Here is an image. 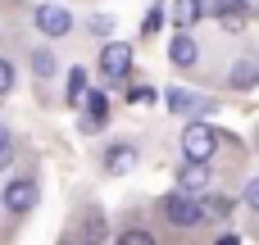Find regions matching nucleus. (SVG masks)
<instances>
[{
  "instance_id": "1",
  "label": "nucleus",
  "mask_w": 259,
  "mask_h": 245,
  "mask_svg": "<svg viewBox=\"0 0 259 245\" xmlns=\"http://www.w3.org/2000/svg\"><path fill=\"white\" fill-rule=\"evenodd\" d=\"M155 218L164 223L168 236H196L200 227H209L200 195H191V191H182V186H173V191H164V195L155 200Z\"/></svg>"
},
{
  "instance_id": "2",
  "label": "nucleus",
  "mask_w": 259,
  "mask_h": 245,
  "mask_svg": "<svg viewBox=\"0 0 259 245\" xmlns=\"http://www.w3.org/2000/svg\"><path fill=\"white\" fill-rule=\"evenodd\" d=\"M228 141H232V136L219 132V127H209L205 118H187V127H182V159L209 164V159L219 155V145H228Z\"/></svg>"
},
{
  "instance_id": "3",
  "label": "nucleus",
  "mask_w": 259,
  "mask_h": 245,
  "mask_svg": "<svg viewBox=\"0 0 259 245\" xmlns=\"http://www.w3.org/2000/svg\"><path fill=\"white\" fill-rule=\"evenodd\" d=\"M36 200H41V186H36V177H32V173L9 177V182H5V191H0V205H5V214H14V218H27V214L36 209Z\"/></svg>"
},
{
  "instance_id": "4",
  "label": "nucleus",
  "mask_w": 259,
  "mask_h": 245,
  "mask_svg": "<svg viewBox=\"0 0 259 245\" xmlns=\"http://www.w3.org/2000/svg\"><path fill=\"white\" fill-rule=\"evenodd\" d=\"M164 105H168V114H178V118H205V114L219 109L214 95H200V91H187V86H168V91H164Z\"/></svg>"
},
{
  "instance_id": "5",
  "label": "nucleus",
  "mask_w": 259,
  "mask_h": 245,
  "mask_svg": "<svg viewBox=\"0 0 259 245\" xmlns=\"http://www.w3.org/2000/svg\"><path fill=\"white\" fill-rule=\"evenodd\" d=\"M127 73H132V45L127 41H105L100 45V77L109 86H118V82H127Z\"/></svg>"
},
{
  "instance_id": "6",
  "label": "nucleus",
  "mask_w": 259,
  "mask_h": 245,
  "mask_svg": "<svg viewBox=\"0 0 259 245\" xmlns=\"http://www.w3.org/2000/svg\"><path fill=\"white\" fill-rule=\"evenodd\" d=\"M32 23H36V32H41V36H68V32L77 27V18H73L64 5H55V0L36 5V9H32Z\"/></svg>"
},
{
  "instance_id": "7",
  "label": "nucleus",
  "mask_w": 259,
  "mask_h": 245,
  "mask_svg": "<svg viewBox=\"0 0 259 245\" xmlns=\"http://www.w3.org/2000/svg\"><path fill=\"white\" fill-rule=\"evenodd\" d=\"M137 159H141V150H137V141H109L105 145V155H100V168L109 173V177H123V173H132L137 168Z\"/></svg>"
},
{
  "instance_id": "8",
  "label": "nucleus",
  "mask_w": 259,
  "mask_h": 245,
  "mask_svg": "<svg viewBox=\"0 0 259 245\" xmlns=\"http://www.w3.org/2000/svg\"><path fill=\"white\" fill-rule=\"evenodd\" d=\"M168 59H173V68H182V73H196V68H200V41H196L191 27H178V36L168 41Z\"/></svg>"
},
{
  "instance_id": "9",
  "label": "nucleus",
  "mask_w": 259,
  "mask_h": 245,
  "mask_svg": "<svg viewBox=\"0 0 259 245\" xmlns=\"http://www.w3.org/2000/svg\"><path fill=\"white\" fill-rule=\"evenodd\" d=\"M223 82H228V91H255V86H259V64H255V55H250V50H241V55L228 64Z\"/></svg>"
},
{
  "instance_id": "10",
  "label": "nucleus",
  "mask_w": 259,
  "mask_h": 245,
  "mask_svg": "<svg viewBox=\"0 0 259 245\" xmlns=\"http://www.w3.org/2000/svg\"><path fill=\"white\" fill-rule=\"evenodd\" d=\"M173 182H178L182 191H191V195H205V191L214 186V173H209V164H200V159H182L178 173H173Z\"/></svg>"
},
{
  "instance_id": "11",
  "label": "nucleus",
  "mask_w": 259,
  "mask_h": 245,
  "mask_svg": "<svg viewBox=\"0 0 259 245\" xmlns=\"http://www.w3.org/2000/svg\"><path fill=\"white\" fill-rule=\"evenodd\" d=\"M82 109H87L82 132H100V127L109 123V95H105V91H87V95H82Z\"/></svg>"
},
{
  "instance_id": "12",
  "label": "nucleus",
  "mask_w": 259,
  "mask_h": 245,
  "mask_svg": "<svg viewBox=\"0 0 259 245\" xmlns=\"http://www.w3.org/2000/svg\"><path fill=\"white\" fill-rule=\"evenodd\" d=\"M200 205H205V223H209V227H219V223H228V218L237 214V200L223 195V191H214V186L200 195Z\"/></svg>"
},
{
  "instance_id": "13",
  "label": "nucleus",
  "mask_w": 259,
  "mask_h": 245,
  "mask_svg": "<svg viewBox=\"0 0 259 245\" xmlns=\"http://www.w3.org/2000/svg\"><path fill=\"white\" fill-rule=\"evenodd\" d=\"M73 236H82V241H105V236H109V223H105V214H100V209H87Z\"/></svg>"
},
{
  "instance_id": "14",
  "label": "nucleus",
  "mask_w": 259,
  "mask_h": 245,
  "mask_svg": "<svg viewBox=\"0 0 259 245\" xmlns=\"http://www.w3.org/2000/svg\"><path fill=\"white\" fill-rule=\"evenodd\" d=\"M27 64H32V73H36L41 82H50V77L59 73V59H55V50H50V45H36V50L27 55Z\"/></svg>"
},
{
  "instance_id": "15",
  "label": "nucleus",
  "mask_w": 259,
  "mask_h": 245,
  "mask_svg": "<svg viewBox=\"0 0 259 245\" xmlns=\"http://www.w3.org/2000/svg\"><path fill=\"white\" fill-rule=\"evenodd\" d=\"M205 18V0H173V23L178 27H196Z\"/></svg>"
},
{
  "instance_id": "16",
  "label": "nucleus",
  "mask_w": 259,
  "mask_h": 245,
  "mask_svg": "<svg viewBox=\"0 0 259 245\" xmlns=\"http://www.w3.org/2000/svg\"><path fill=\"white\" fill-rule=\"evenodd\" d=\"M91 86H87V68L77 64V68H68V91H64V100H68V109H82V95H87Z\"/></svg>"
},
{
  "instance_id": "17",
  "label": "nucleus",
  "mask_w": 259,
  "mask_h": 245,
  "mask_svg": "<svg viewBox=\"0 0 259 245\" xmlns=\"http://www.w3.org/2000/svg\"><path fill=\"white\" fill-rule=\"evenodd\" d=\"M164 18H168V5H164V0H155V5L146 9V18H141V36H155V32L164 27Z\"/></svg>"
},
{
  "instance_id": "18",
  "label": "nucleus",
  "mask_w": 259,
  "mask_h": 245,
  "mask_svg": "<svg viewBox=\"0 0 259 245\" xmlns=\"http://www.w3.org/2000/svg\"><path fill=\"white\" fill-rule=\"evenodd\" d=\"M118 241L123 245H155V232L141 227V223H127V227H118Z\"/></svg>"
},
{
  "instance_id": "19",
  "label": "nucleus",
  "mask_w": 259,
  "mask_h": 245,
  "mask_svg": "<svg viewBox=\"0 0 259 245\" xmlns=\"http://www.w3.org/2000/svg\"><path fill=\"white\" fill-rule=\"evenodd\" d=\"M14 155H18V145H14V132L0 123V168H9V164H14Z\"/></svg>"
},
{
  "instance_id": "20",
  "label": "nucleus",
  "mask_w": 259,
  "mask_h": 245,
  "mask_svg": "<svg viewBox=\"0 0 259 245\" xmlns=\"http://www.w3.org/2000/svg\"><path fill=\"white\" fill-rule=\"evenodd\" d=\"M241 205L259 218V173H255V177H246V186H241Z\"/></svg>"
},
{
  "instance_id": "21",
  "label": "nucleus",
  "mask_w": 259,
  "mask_h": 245,
  "mask_svg": "<svg viewBox=\"0 0 259 245\" xmlns=\"http://www.w3.org/2000/svg\"><path fill=\"white\" fill-rule=\"evenodd\" d=\"M14 82H18V68H14V59H5V55H0V95H9V91H14Z\"/></svg>"
},
{
  "instance_id": "22",
  "label": "nucleus",
  "mask_w": 259,
  "mask_h": 245,
  "mask_svg": "<svg viewBox=\"0 0 259 245\" xmlns=\"http://www.w3.org/2000/svg\"><path fill=\"white\" fill-rule=\"evenodd\" d=\"M127 100H132V105H155V86H132Z\"/></svg>"
},
{
  "instance_id": "23",
  "label": "nucleus",
  "mask_w": 259,
  "mask_h": 245,
  "mask_svg": "<svg viewBox=\"0 0 259 245\" xmlns=\"http://www.w3.org/2000/svg\"><path fill=\"white\" fill-rule=\"evenodd\" d=\"M87 27H91V32H96V36H100V32H114V23H109V18H105V14H96V18H87Z\"/></svg>"
},
{
  "instance_id": "24",
  "label": "nucleus",
  "mask_w": 259,
  "mask_h": 245,
  "mask_svg": "<svg viewBox=\"0 0 259 245\" xmlns=\"http://www.w3.org/2000/svg\"><path fill=\"white\" fill-rule=\"evenodd\" d=\"M241 9H246V14L255 18V14H259V0H241Z\"/></svg>"
},
{
  "instance_id": "25",
  "label": "nucleus",
  "mask_w": 259,
  "mask_h": 245,
  "mask_svg": "<svg viewBox=\"0 0 259 245\" xmlns=\"http://www.w3.org/2000/svg\"><path fill=\"white\" fill-rule=\"evenodd\" d=\"M255 150H259V145H255Z\"/></svg>"
}]
</instances>
